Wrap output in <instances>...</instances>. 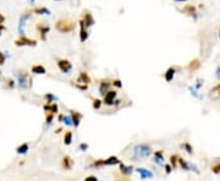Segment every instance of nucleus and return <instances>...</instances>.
Instances as JSON below:
<instances>
[{
  "mask_svg": "<svg viewBox=\"0 0 220 181\" xmlns=\"http://www.w3.org/2000/svg\"><path fill=\"white\" fill-rule=\"evenodd\" d=\"M164 167H165V170H166V174H170V173H171V170H173V167H171V165L164 164Z\"/></svg>",
  "mask_w": 220,
  "mask_h": 181,
  "instance_id": "58836bf2",
  "label": "nucleus"
},
{
  "mask_svg": "<svg viewBox=\"0 0 220 181\" xmlns=\"http://www.w3.org/2000/svg\"><path fill=\"white\" fill-rule=\"evenodd\" d=\"M183 147H185V148L187 149V152H188V153L192 154V147H191L188 143H185V144H183Z\"/></svg>",
  "mask_w": 220,
  "mask_h": 181,
  "instance_id": "a19ab883",
  "label": "nucleus"
},
{
  "mask_svg": "<svg viewBox=\"0 0 220 181\" xmlns=\"http://www.w3.org/2000/svg\"><path fill=\"white\" fill-rule=\"evenodd\" d=\"M120 159L115 157V155H111L109 157L108 159H104V165H116V164H120Z\"/></svg>",
  "mask_w": 220,
  "mask_h": 181,
  "instance_id": "aec40b11",
  "label": "nucleus"
},
{
  "mask_svg": "<svg viewBox=\"0 0 220 181\" xmlns=\"http://www.w3.org/2000/svg\"><path fill=\"white\" fill-rule=\"evenodd\" d=\"M71 120H72V125L75 127H78L80 126V123L82 120V114L80 112H76V110H71Z\"/></svg>",
  "mask_w": 220,
  "mask_h": 181,
  "instance_id": "f8f14e48",
  "label": "nucleus"
},
{
  "mask_svg": "<svg viewBox=\"0 0 220 181\" xmlns=\"http://www.w3.org/2000/svg\"><path fill=\"white\" fill-rule=\"evenodd\" d=\"M31 14H25L21 16V20H20V26H18V29H20V32L21 33H23V26H25V21H26V18H28Z\"/></svg>",
  "mask_w": 220,
  "mask_h": 181,
  "instance_id": "bb28decb",
  "label": "nucleus"
},
{
  "mask_svg": "<svg viewBox=\"0 0 220 181\" xmlns=\"http://www.w3.org/2000/svg\"><path fill=\"white\" fill-rule=\"evenodd\" d=\"M34 1H36V0H31V3H34Z\"/></svg>",
  "mask_w": 220,
  "mask_h": 181,
  "instance_id": "8fccbe9b",
  "label": "nucleus"
},
{
  "mask_svg": "<svg viewBox=\"0 0 220 181\" xmlns=\"http://www.w3.org/2000/svg\"><path fill=\"white\" fill-rule=\"evenodd\" d=\"M17 83L21 88L27 89V88L32 87V78L27 72H20L18 77H17Z\"/></svg>",
  "mask_w": 220,
  "mask_h": 181,
  "instance_id": "7ed1b4c3",
  "label": "nucleus"
},
{
  "mask_svg": "<svg viewBox=\"0 0 220 181\" xmlns=\"http://www.w3.org/2000/svg\"><path fill=\"white\" fill-rule=\"evenodd\" d=\"M177 163L180 164V167L182 168V169H185V170H190V165H188V164H187V163H186L183 159H182V158H180V157H178V159H177Z\"/></svg>",
  "mask_w": 220,
  "mask_h": 181,
  "instance_id": "c85d7f7f",
  "label": "nucleus"
},
{
  "mask_svg": "<svg viewBox=\"0 0 220 181\" xmlns=\"http://www.w3.org/2000/svg\"><path fill=\"white\" fill-rule=\"evenodd\" d=\"M209 97L212 98V99H214V100L220 99V83H218L217 86H214V87L210 89Z\"/></svg>",
  "mask_w": 220,
  "mask_h": 181,
  "instance_id": "2eb2a0df",
  "label": "nucleus"
},
{
  "mask_svg": "<svg viewBox=\"0 0 220 181\" xmlns=\"http://www.w3.org/2000/svg\"><path fill=\"white\" fill-rule=\"evenodd\" d=\"M5 60H6V56L2 52H0V66H2L5 64Z\"/></svg>",
  "mask_w": 220,
  "mask_h": 181,
  "instance_id": "e433bc0d",
  "label": "nucleus"
},
{
  "mask_svg": "<svg viewBox=\"0 0 220 181\" xmlns=\"http://www.w3.org/2000/svg\"><path fill=\"white\" fill-rule=\"evenodd\" d=\"M44 98L46 99V103H53V102H56V100H58V97H55V96H54V94H51V93L45 94Z\"/></svg>",
  "mask_w": 220,
  "mask_h": 181,
  "instance_id": "c756f323",
  "label": "nucleus"
},
{
  "mask_svg": "<svg viewBox=\"0 0 220 181\" xmlns=\"http://www.w3.org/2000/svg\"><path fill=\"white\" fill-rule=\"evenodd\" d=\"M55 28L58 29L60 33H70V32H72L73 29L76 28V23L73 21H71V20L61 18V20L56 21Z\"/></svg>",
  "mask_w": 220,
  "mask_h": 181,
  "instance_id": "f03ea898",
  "label": "nucleus"
},
{
  "mask_svg": "<svg viewBox=\"0 0 220 181\" xmlns=\"http://www.w3.org/2000/svg\"><path fill=\"white\" fill-rule=\"evenodd\" d=\"M175 72H176L175 68H169V69L166 70V72L164 73V77H165V80H166V82L173 81V78H174V76H175Z\"/></svg>",
  "mask_w": 220,
  "mask_h": 181,
  "instance_id": "6ab92c4d",
  "label": "nucleus"
},
{
  "mask_svg": "<svg viewBox=\"0 0 220 181\" xmlns=\"http://www.w3.org/2000/svg\"><path fill=\"white\" fill-rule=\"evenodd\" d=\"M119 169H120V173H121L122 175H125V176L131 175L132 173H133V170H134L133 167H131V165H125V164H122V163L119 164Z\"/></svg>",
  "mask_w": 220,
  "mask_h": 181,
  "instance_id": "ddd939ff",
  "label": "nucleus"
},
{
  "mask_svg": "<svg viewBox=\"0 0 220 181\" xmlns=\"http://www.w3.org/2000/svg\"><path fill=\"white\" fill-rule=\"evenodd\" d=\"M212 171H213L214 174H220V163L214 164V165L212 167Z\"/></svg>",
  "mask_w": 220,
  "mask_h": 181,
  "instance_id": "72a5a7b5",
  "label": "nucleus"
},
{
  "mask_svg": "<svg viewBox=\"0 0 220 181\" xmlns=\"http://www.w3.org/2000/svg\"><path fill=\"white\" fill-rule=\"evenodd\" d=\"M201 60L199 59H193V60H191L190 63H188V66H187V69L190 70L191 72H193V71H197V70L201 68Z\"/></svg>",
  "mask_w": 220,
  "mask_h": 181,
  "instance_id": "f3484780",
  "label": "nucleus"
},
{
  "mask_svg": "<svg viewBox=\"0 0 220 181\" xmlns=\"http://www.w3.org/2000/svg\"><path fill=\"white\" fill-rule=\"evenodd\" d=\"M219 37H220V33H219Z\"/></svg>",
  "mask_w": 220,
  "mask_h": 181,
  "instance_id": "603ef678",
  "label": "nucleus"
},
{
  "mask_svg": "<svg viewBox=\"0 0 220 181\" xmlns=\"http://www.w3.org/2000/svg\"><path fill=\"white\" fill-rule=\"evenodd\" d=\"M28 149H29V146H28V143H22L21 146H18L17 148H16V152L18 154H26L27 152H28Z\"/></svg>",
  "mask_w": 220,
  "mask_h": 181,
  "instance_id": "b1692460",
  "label": "nucleus"
},
{
  "mask_svg": "<svg viewBox=\"0 0 220 181\" xmlns=\"http://www.w3.org/2000/svg\"><path fill=\"white\" fill-rule=\"evenodd\" d=\"M64 123L66 124L67 126L72 125V120H71V116H65L64 118Z\"/></svg>",
  "mask_w": 220,
  "mask_h": 181,
  "instance_id": "4c0bfd02",
  "label": "nucleus"
},
{
  "mask_svg": "<svg viewBox=\"0 0 220 181\" xmlns=\"http://www.w3.org/2000/svg\"><path fill=\"white\" fill-rule=\"evenodd\" d=\"M61 167L64 170H71L73 168V160L70 155H64L61 160Z\"/></svg>",
  "mask_w": 220,
  "mask_h": 181,
  "instance_id": "1a4fd4ad",
  "label": "nucleus"
},
{
  "mask_svg": "<svg viewBox=\"0 0 220 181\" xmlns=\"http://www.w3.org/2000/svg\"><path fill=\"white\" fill-rule=\"evenodd\" d=\"M110 86H111V82L109 80H103L100 82V87H99V93L104 96L109 89H110Z\"/></svg>",
  "mask_w": 220,
  "mask_h": 181,
  "instance_id": "dca6fc26",
  "label": "nucleus"
},
{
  "mask_svg": "<svg viewBox=\"0 0 220 181\" xmlns=\"http://www.w3.org/2000/svg\"><path fill=\"white\" fill-rule=\"evenodd\" d=\"M72 132L71 131H66L65 132V135H64V143L66 144V146H70L71 143H72Z\"/></svg>",
  "mask_w": 220,
  "mask_h": 181,
  "instance_id": "393cba45",
  "label": "nucleus"
},
{
  "mask_svg": "<svg viewBox=\"0 0 220 181\" xmlns=\"http://www.w3.org/2000/svg\"><path fill=\"white\" fill-rule=\"evenodd\" d=\"M78 23H80V28H81V29H80V41L83 43L88 39V31H87V27L85 26V23H83L82 20H81Z\"/></svg>",
  "mask_w": 220,
  "mask_h": 181,
  "instance_id": "9d476101",
  "label": "nucleus"
},
{
  "mask_svg": "<svg viewBox=\"0 0 220 181\" xmlns=\"http://www.w3.org/2000/svg\"><path fill=\"white\" fill-rule=\"evenodd\" d=\"M80 149H81V151H86V149H88V144L87 143H81V144H80Z\"/></svg>",
  "mask_w": 220,
  "mask_h": 181,
  "instance_id": "ea45409f",
  "label": "nucleus"
},
{
  "mask_svg": "<svg viewBox=\"0 0 220 181\" xmlns=\"http://www.w3.org/2000/svg\"><path fill=\"white\" fill-rule=\"evenodd\" d=\"M183 13L190 15V16H194V17H196V8H194L193 5H187V6H185Z\"/></svg>",
  "mask_w": 220,
  "mask_h": 181,
  "instance_id": "a878e982",
  "label": "nucleus"
},
{
  "mask_svg": "<svg viewBox=\"0 0 220 181\" xmlns=\"http://www.w3.org/2000/svg\"><path fill=\"white\" fill-rule=\"evenodd\" d=\"M36 29H37V32L41 34V39H42V41H46V33H49L50 27H49L48 25H44L43 22H38V23L36 25Z\"/></svg>",
  "mask_w": 220,
  "mask_h": 181,
  "instance_id": "0eeeda50",
  "label": "nucleus"
},
{
  "mask_svg": "<svg viewBox=\"0 0 220 181\" xmlns=\"http://www.w3.org/2000/svg\"><path fill=\"white\" fill-rule=\"evenodd\" d=\"M72 86H75L76 88H78V89H81V91H87V88H88V84H75V83H72Z\"/></svg>",
  "mask_w": 220,
  "mask_h": 181,
  "instance_id": "f704fd0d",
  "label": "nucleus"
},
{
  "mask_svg": "<svg viewBox=\"0 0 220 181\" xmlns=\"http://www.w3.org/2000/svg\"><path fill=\"white\" fill-rule=\"evenodd\" d=\"M33 13L37 15H50V10L46 9L45 6H38V8L33 9Z\"/></svg>",
  "mask_w": 220,
  "mask_h": 181,
  "instance_id": "5701e85b",
  "label": "nucleus"
},
{
  "mask_svg": "<svg viewBox=\"0 0 220 181\" xmlns=\"http://www.w3.org/2000/svg\"><path fill=\"white\" fill-rule=\"evenodd\" d=\"M55 1H61V0H55Z\"/></svg>",
  "mask_w": 220,
  "mask_h": 181,
  "instance_id": "3c124183",
  "label": "nucleus"
},
{
  "mask_svg": "<svg viewBox=\"0 0 220 181\" xmlns=\"http://www.w3.org/2000/svg\"><path fill=\"white\" fill-rule=\"evenodd\" d=\"M92 168H99V167H104V159H97L94 160L92 164H90Z\"/></svg>",
  "mask_w": 220,
  "mask_h": 181,
  "instance_id": "7c9ffc66",
  "label": "nucleus"
},
{
  "mask_svg": "<svg viewBox=\"0 0 220 181\" xmlns=\"http://www.w3.org/2000/svg\"><path fill=\"white\" fill-rule=\"evenodd\" d=\"M102 103H103V100H100V99H93V108L94 109H100V107H102Z\"/></svg>",
  "mask_w": 220,
  "mask_h": 181,
  "instance_id": "473e14b6",
  "label": "nucleus"
},
{
  "mask_svg": "<svg viewBox=\"0 0 220 181\" xmlns=\"http://www.w3.org/2000/svg\"><path fill=\"white\" fill-rule=\"evenodd\" d=\"M85 180L86 181H97L98 179H97V176H87Z\"/></svg>",
  "mask_w": 220,
  "mask_h": 181,
  "instance_id": "37998d69",
  "label": "nucleus"
},
{
  "mask_svg": "<svg viewBox=\"0 0 220 181\" xmlns=\"http://www.w3.org/2000/svg\"><path fill=\"white\" fill-rule=\"evenodd\" d=\"M82 21H83L85 26H86L87 28L88 27H92V26L95 23V21H94V18H93V16H92V14H90L88 10H85V11H83Z\"/></svg>",
  "mask_w": 220,
  "mask_h": 181,
  "instance_id": "6e6552de",
  "label": "nucleus"
},
{
  "mask_svg": "<svg viewBox=\"0 0 220 181\" xmlns=\"http://www.w3.org/2000/svg\"><path fill=\"white\" fill-rule=\"evenodd\" d=\"M61 130H62V128H61V127H59V128L56 130V131H55V132H56V133H60V132H61Z\"/></svg>",
  "mask_w": 220,
  "mask_h": 181,
  "instance_id": "de8ad7c7",
  "label": "nucleus"
},
{
  "mask_svg": "<svg viewBox=\"0 0 220 181\" xmlns=\"http://www.w3.org/2000/svg\"><path fill=\"white\" fill-rule=\"evenodd\" d=\"M117 92L114 89H109L104 96H103V103L105 105H114L115 104V98H116Z\"/></svg>",
  "mask_w": 220,
  "mask_h": 181,
  "instance_id": "39448f33",
  "label": "nucleus"
},
{
  "mask_svg": "<svg viewBox=\"0 0 220 181\" xmlns=\"http://www.w3.org/2000/svg\"><path fill=\"white\" fill-rule=\"evenodd\" d=\"M4 22H5V16H4V15H1V14H0V25H2Z\"/></svg>",
  "mask_w": 220,
  "mask_h": 181,
  "instance_id": "c03bdc74",
  "label": "nucleus"
},
{
  "mask_svg": "<svg viewBox=\"0 0 220 181\" xmlns=\"http://www.w3.org/2000/svg\"><path fill=\"white\" fill-rule=\"evenodd\" d=\"M152 154V148L148 144H144V143H141V144H137L133 149V159L136 160H139V159H143V158H147Z\"/></svg>",
  "mask_w": 220,
  "mask_h": 181,
  "instance_id": "f257e3e1",
  "label": "nucleus"
},
{
  "mask_svg": "<svg viewBox=\"0 0 220 181\" xmlns=\"http://www.w3.org/2000/svg\"><path fill=\"white\" fill-rule=\"evenodd\" d=\"M7 82H9V83H6V87H9V88H12L15 86V82L12 80H7Z\"/></svg>",
  "mask_w": 220,
  "mask_h": 181,
  "instance_id": "79ce46f5",
  "label": "nucleus"
},
{
  "mask_svg": "<svg viewBox=\"0 0 220 181\" xmlns=\"http://www.w3.org/2000/svg\"><path fill=\"white\" fill-rule=\"evenodd\" d=\"M31 72H33L36 75H44V73H46V70L43 65H33L31 68Z\"/></svg>",
  "mask_w": 220,
  "mask_h": 181,
  "instance_id": "a211bd4d",
  "label": "nucleus"
},
{
  "mask_svg": "<svg viewBox=\"0 0 220 181\" xmlns=\"http://www.w3.org/2000/svg\"><path fill=\"white\" fill-rule=\"evenodd\" d=\"M64 118H65V115H62V114H60V115H59V118H58V120H59V121H60V123H61V121H64Z\"/></svg>",
  "mask_w": 220,
  "mask_h": 181,
  "instance_id": "a18cd8bd",
  "label": "nucleus"
},
{
  "mask_svg": "<svg viewBox=\"0 0 220 181\" xmlns=\"http://www.w3.org/2000/svg\"><path fill=\"white\" fill-rule=\"evenodd\" d=\"M56 65L62 73H69L72 70V64L66 59H59L56 61Z\"/></svg>",
  "mask_w": 220,
  "mask_h": 181,
  "instance_id": "423d86ee",
  "label": "nucleus"
},
{
  "mask_svg": "<svg viewBox=\"0 0 220 181\" xmlns=\"http://www.w3.org/2000/svg\"><path fill=\"white\" fill-rule=\"evenodd\" d=\"M77 81H78V82H82V83H85V84H89L92 82V80H90V77H89V75H88L87 72H81Z\"/></svg>",
  "mask_w": 220,
  "mask_h": 181,
  "instance_id": "4be33fe9",
  "label": "nucleus"
},
{
  "mask_svg": "<svg viewBox=\"0 0 220 181\" xmlns=\"http://www.w3.org/2000/svg\"><path fill=\"white\" fill-rule=\"evenodd\" d=\"M177 159H178V155H177V154H174V155L170 157V164H171V167L174 168V169L177 167Z\"/></svg>",
  "mask_w": 220,
  "mask_h": 181,
  "instance_id": "2f4dec72",
  "label": "nucleus"
},
{
  "mask_svg": "<svg viewBox=\"0 0 220 181\" xmlns=\"http://www.w3.org/2000/svg\"><path fill=\"white\" fill-rule=\"evenodd\" d=\"M163 160H164V154H163V151L159 149V151L154 152V162H155L157 164H159V165H164Z\"/></svg>",
  "mask_w": 220,
  "mask_h": 181,
  "instance_id": "412c9836",
  "label": "nucleus"
},
{
  "mask_svg": "<svg viewBox=\"0 0 220 181\" xmlns=\"http://www.w3.org/2000/svg\"><path fill=\"white\" fill-rule=\"evenodd\" d=\"M175 1H177V3H181V1H186V0H175Z\"/></svg>",
  "mask_w": 220,
  "mask_h": 181,
  "instance_id": "09e8293b",
  "label": "nucleus"
},
{
  "mask_svg": "<svg viewBox=\"0 0 220 181\" xmlns=\"http://www.w3.org/2000/svg\"><path fill=\"white\" fill-rule=\"evenodd\" d=\"M43 109L44 112H49L53 114H56L59 112V107L56 103H46L43 105Z\"/></svg>",
  "mask_w": 220,
  "mask_h": 181,
  "instance_id": "4468645a",
  "label": "nucleus"
},
{
  "mask_svg": "<svg viewBox=\"0 0 220 181\" xmlns=\"http://www.w3.org/2000/svg\"><path fill=\"white\" fill-rule=\"evenodd\" d=\"M15 45L16 47H36L37 45V41L27 38L25 36H21L20 38H17L15 41Z\"/></svg>",
  "mask_w": 220,
  "mask_h": 181,
  "instance_id": "20e7f679",
  "label": "nucleus"
},
{
  "mask_svg": "<svg viewBox=\"0 0 220 181\" xmlns=\"http://www.w3.org/2000/svg\"><path fill=\"white\" fill-rule=\"evenodd\" d=\"M111 84H113V86H115V87H116V88H121V87H122V83H121V81H120V80H113V81H111Z\"/></svg>",
  "mask_w": 220,
  "mask_h": 181,
  "instance_id": "c9c22d12",
  "label": "nucleus"
},
{
  "mask_svg": "<svg viewBox=\"0 0 220 181\" xmlns=\"http://www.w3.org/2000/svg\"><path fill=\"white\" fill-rule=\"evenodd\" d=\"M54 115H55V114H53V113L45 112V121H46L48 125H50V124L53 123V120H54Z\"/></svg>",
  "mask_w": 220,
  "mask_h": 181,
  "instance_id": "cd10ccee",
  "label": "nucleus"
},
{
  "mask_svg": "<svg viewBox=\"0 0 220 181\" xmlns=\"http://www.w3.org/2000/svg\"><path fill=\"white\" fill-rule=\"evenodd\" d=\"M217 76H218V77L220 78V66L218 68V70H217Z\"/></svg>",
  "mask_w": 220,
  "mask_h": 181,
  "instance_id": "49530a36",
  "label": "nucleus"
},
{
  "mask_svg": "<svg viewBox=\"0 0 220 181\" xmlns=\"http://www.w3.org/2000/svg\"><path fill=\"white\" fill-rule=\"evenodd\" d=\"M138 174H139V178L141 179H143V180H146V179H152L154 175H153V173L152 171H149L148 169H143V168H137V169H134Z\"/></svg>",
  "mask_w": 220,
  "mask_h": 181,
  "instance_id": "9b49d317",
  "label": "nucleus"
}]
</instances>
